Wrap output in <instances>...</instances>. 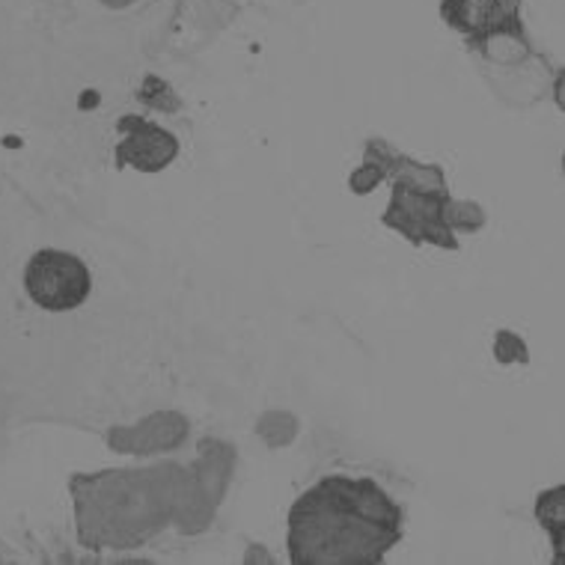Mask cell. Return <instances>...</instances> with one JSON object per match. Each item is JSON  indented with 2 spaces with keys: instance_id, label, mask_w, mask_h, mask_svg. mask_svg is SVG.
I'll list each match as a JSON object with an SVG mask.
<instances>
[{
  "instance_id": "7a4b0ae2",
  "label": "cell",
  "mask_w": 565,
  "mask_h": 565,
  "mask_svg": "<svg viewBox=\"0 0 565 565\" xmlns=\"http://www.w3.org/2000/svg\"><path fill=\"white\" fill-rule=\"evenodd\" d=\"M175 468L102 470L72 477L78 542L89 551H128L167 524L173 500L167 482Z\"/></svg>"
},
{
  "instance_id": "5b68a950",
  "label": "cell",
  "mask_w": 565,
  "mask_h": 565,
  "mask_svg": "<svg viewBox=\"0 0 565 565\" xmlns=\"http://www.w3.org/2000/svg\"><path fill=\"white\" fill-rule=\"evenodd\" d=\"M122 143L117 147V164L135 167L140 173H161L179 156V140L167 128L140 117L119 119Z\"/></svg>"
},
{
  "instance_id": "3957f363",
  "label": "cell",
  "mask_w": 565,
  "mask_h": 565,
  "mask_svg": "<svg viewBox=\"0 0 565 565\" xmlns=\"http://www.w3.org/2000/svg\"><path fill=\"white\" fill-rule=\"evenodd\" d=\"M24 292L40 310L72 312L93 292V274L81 256L45 247L30 256L24 268Z\"/></svg>"
},
{
  "instance_id": "8992f818",
  "label": "cell",
  "mask_w": 565,
  "mask_h": 565,
  "mask_svg": "<svg viewBox=\"0 0 565 565\" xmlns=\"http://www.w3.org/2000/svg\"><path fill=\"white\" fill-rule=\"evenodd\" d=\"M449 19L465 30H494L503 21L500 0H447Z\"/></svg>"
},
{
  "instance_id": "277c9868",
  "label": "cell",
  "mask_w": 565,
  "mask_h": 565,
  "mask_svg": "<svg viewBox=\"0 0 565 565\" xmlns=\"http://www.w3.org/2000/svg\"><path fill=\"white\" fill-rule=\"evenodd\" d=\"M449 196L444 188L429 191L417 182H396L393 200L387 205L384 224L393 226L411 242H431L440 247H456V235L449 226Z\"/></svg>"
},
{
  "instance_id": "52a82bcc",
  "label": "cell",
  "mask_w": 565,
  "mask_h": 565,
  "mask_svg": "<svg viewBox=\"0 0 565 565\" xmlns=\"http://www.w3.org/2000/svg\"><path fill=\"white\" fill-rule=\"evenodd\" d=\"M381 175H384V170H381V167H372V170L366 167V170H361V173L351 179V188H354L358 194H370V188L379 182Z\"/></svg>"
},
{
  "instance_id": "6da1fadb",
  "label": "cell",
  "mask_w": 565,
  "mask_h": 565,
  "mask_svg": "<svg viewBox=\"0 0 565 565\" xmlns=\"http://www.w3.org/2000/svg\"><path fill=\"white\" fill-rule=\"evenodd\" d=\"M295 565H379L405 536V512L370 477L319 479L289 509Z\"/></svg>"
}]
</instances>
